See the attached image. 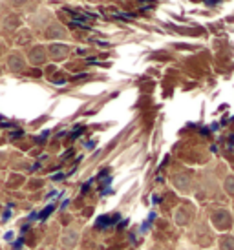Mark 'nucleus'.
Listing matches in <instances>:
<instances>
[{
	"label": "nucleus",
	"instance_id": "obj_3",
	"mask_svg": "<svg viewBox=\"0 0 234 250\" xmlns=\"http://www.w3.org/2000/svg\"><path fill=\"white\" fill-rule=\"evenodd\" d=\"M9 68L13 71H21L24 68V62H22V59L19 55H13L9 57Z\"/></svg>",
	"mask_w": 234,
	"mask_h": 250
},
{
	"label": "nucleus",
	"instance_id": "obj_2",
	"mask_svg": "<svg viewBox=\"0 0 234 250\" xmlns=\"http://www.w3.org/2000/svg\"><path fill=\"white\" fill-rule=\"evenodd\" d=\"M49 51H51L53 59H64V57L68 55V46H64V44H53L49 48Z\"/></svg>",
	"mask_w": 234,
	"mask_h": 250
},
{
	"label": "nucleus",
	"instance_id": "obj_4",
	"mask_svg": "<svg viewBox=\"0 0 234 250\" xmlns=\"http://www.w3.org/2000/svg\"><path fill=\"white\" fill-rule=\"evenodd\" d=\"M108 225H110V217H108V215H104V217H99V219H97V229L108 227Z\"/></svg>",
	"mask_w": 234,
	"mask_h": 250
},
{
	"label": "nucleus",
	"instance_id": "obj_1",
	"mask_svg": "<svg viewBox=\"0 0 234 250\" xmlns=\"http://www.w3.org/2000/svg\"><path fill=\"white\" fill-rule=\"evenodd\" d=\"M44 59H46V53H44V48H42V46H37V48L31 49L29 61H31L33 64H42L44 62Z\"/></svg>",
	"mask_w": 234,
	"mask_h": 250
},
{
	"label": "nucleus",
	"instance_id": "obj_6",
	"mask_svg": "<svg viewBox=\"0 0 234 250\" xmlns=\"http://www.w3.org/2000/svg\"><path fill=\"white\" fill-rule=\"evenodd\" d=\"M11 2H15V4H22V2H26V0H11Z\"/></svg>",
	"mask_w": 234,
	"mask_h": 250
},
{
	"label": "nucleus",
	"instance_id": "obj_5",
	"mask_svg": "<svg viewBox=\"0 0 234 250\" xmlns=\"http://www.w3.org/2000/svg\"><path fill=\"white\" fill-rule=\"evenodd\" d=\"M51 210H53V207H48V210H46V212H42V217H48V215L51 214Z\"/></svg>",
	"mask_w": 234,
	"mask_h": 250
}]
</instances>
